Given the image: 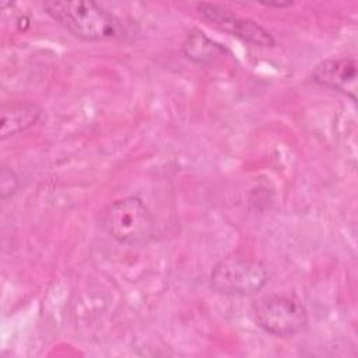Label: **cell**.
Wrapping results in <instances>:
<instances>
[{
    "label": "cell",
    "instance_id": "6da1fadb",
    "mask_svg": "<svg viewBox=\"0 0 358 358\" xmlns=\"http://www.w3.org/2000/svg\"><path fill=\"white\" fill-rule=\"evenodd\" d=\"M45 13L81 41L120 39L126 35L122 21L95 1L52 0L43 3Z\"/></svg>",
    "mask_w": 358,
    "mask_h": 358
},
{
    "label": "cell",
    "instance_id": "7a4b0ae2",
    "mask_svg": "<svg viewBox=\"0 0 358 358\" xmlns=\"http://www.w3.org/2000/svg\"><path fill=\"white\" fill-rule=\"evenodd\" d=\"M102 227L116 242L127 246L148 245L155 236V220L137 196L112 201L102 214Z\"/></svg>",
    "mask_w": 358,
    "mask_h": 358
},
{
    "label": "cell",
    "instance_id": "3957f363",
    "mask_svg": "<svg viewBox=\"0 0 358 358\" xmlns=\"http://www.w3.org/2000/svg\"><path fill=\"white\" fill-rule=\"evenodd\" d=\"M210 287L229 296H252L259 294L268 281L266 266L252 257L228 255L220 259L210 273Z\"/></svg>",
    "mask_w": 358,
    "mask_h": 358
},
{
    "label": "cell",
    "instance_id": "277c9868",
    "mask_svg": "<svg viewBox=\"0 0 358 358\" xmlns=\"http://www.w3.org/2000/svg\"><path fill=\"white\" fill-rule=\"evenodd\" d=\"M253 315L262 330L277 337L295 336L303 331L309 322L305 305L292 295H266L255 302Z\"/></svg>",
    "mask_w": 358,
    "mask_h": 358
},
{
    "label": "cell",
    "instance_id": "5b68a950",
    "mask_svg": "<svg viewBox=\"0 0 358 358\" xmlns=\"http://www.w3.org/2000/svg\"><path fill=\"white\" fill-rule=\"evenodd\" d=\"M199 14L214 28L227 32L243 42L259 46H274L275 39L273 35L257 21L245 18L224 6L213 3L196 4Z\"/></svg>",
    "mask_w": 358,
    "mask_h": 358
},
{
    "label": "cell",
    "instance_id": "8992f818",
    "mask_svg": "<svg viewBox=\"0 0 358 358\" xmlns=\"http://www.w3.org/2000/svg\"><path fill=\"white\" fill-rule=\"evenodd\" d=\"M310 80L320 87L333 90L357 101L358 66L354 59H326L319 62L310 71Z\"/></svg>",
    "mask_w": 358,
    "mask_h": 358
},
{
    "label": "cell",
    "instance_id": "52a82bcc",
    "mask_svg": "<svg viewBox=\"0 0 358 358\" xmlns=\"http://www.w3.org/2000/svg\"><path fill=\"white\" fill-rule=\"evenodd\" d=\"M42 116V109L31 101H11L0 109V138L17 136L31 129Z\"/></svg>",
    "mask_w": 358,
    "mask_h": 358
},
{
    "label": "cell",
    "instance_id": "ba28073f",
    "mask_svg": "<svg viewBox=\"0 0 358 358\" xmlns=\"http://www.w3.org/2000/svg\"><path fill=\"white\" fill-rule=\"evenodd\" d=\"M182 52L189 60L204 64L218 56H222L225 49L218 42L208 38L204 32L193 29L187 34L182 43Z\"/></svg>",
    "mask_w": 358,
    "mask_h": 358
},
{
    "label": "cell",
    "instance_id": "9c48e42d",
    "mask_svg": "<svg viewBox=\"0 0 358 358\" xmlns=\"http://www.w3.org/2000/svg\"><path fill=\"white\" fill-rule=\"evenodd\" d=\"M20 176L15 173V171L7 165L1 166L0 171V197L1 200H8L15 196V193L20 190Z\"/></svg>",
    "mask_w": 358,
    "mask_h": 358
},
{
    "label": "cell",
    "instance_id": "30bf717a",
    "mask_svg": "<svg viewBox=\"0 0 358 358\" xmlns=\"http://www.w3.org/2000/svg\"><path fill=\"white\" fill-rule=\"evenodd\" d=\"M262 4H264L267 7H278V8H281V7L291 6L292 1H284V3H281V1H262Z\"/></svg>",
    "mask_w": 358,
    "mask_h": 358
}]
</instances>
